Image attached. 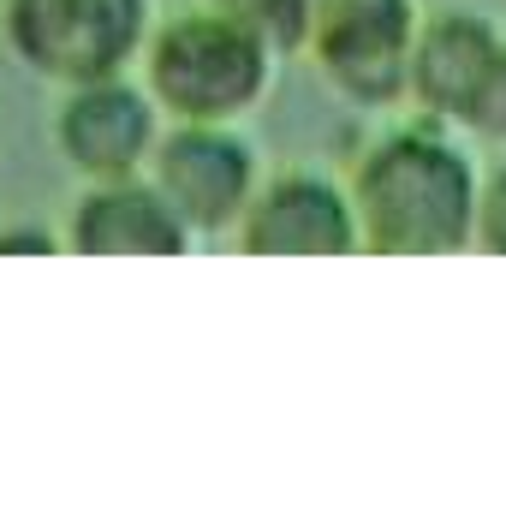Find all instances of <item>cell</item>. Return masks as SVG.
<instances>
[{
	"instance_id": "6da1fadb",
	"label": "cell",
	"mask_w": 506,
	"mask_h": 512,
	"mask_svg": "<svg viewBox=\"0 0 506 512\" xmlns=\"http://www.w3.org/2000/svg\"><path fill=\"white\" fill-rule=\"evenodd\" d=\"M358 239L376 256H453L477 245V173L441 131H393L352 185Z\"/></svg>"
},
{
	"instance_id": "7a4b0ae2",
	"label": "cell",
	"mask_w": 506,
	"mask_h": 512,
	"mask_svg": "<svg viewBox=\"0 0 506 512\" xmlns=\"http://www.w3.org/2000/svg\"><path fill=\"white\" fill-rule=\"evenodd\" d=\"M274 72V48L233 24L227 12H185L149 42V96L173 120L227 126L262 102Z\"/></svg>"
},
{
	"instance_id": "3957f363",
	"label": "cell",
	"mask_w": 506,
	"mask_h": 512,
	"mask_svg": "<svg viewBox=\"0 0 506 512\" xmlns=\"http://www.w3.org/2000/svg\"><path fill=\"white\" fill-rule=\"evenodd\" d=\"M143 24L149 0H6L12 54L66 90L120 78V66L143 48Z\"/></svg>"
},
{
	"instance_id": "277c9868",
	"label": "cell",
	"mask_w": 506,
	"mask_h": 512,
	"mask_svg": "<svg viewBox=\"0 0 506 512\" xmlns=\"http://www.w3.org/2000/svg\"><path fill=\"white\" fill-rule=\"evenodd\" d=\"M149 185L167 197V209L185 221L191 239L239 233L256 197V155L239 131L209 120H173L167 137H155Z\"/></svg>"
},
{
	"instance_id": "5b68a950",
	"label": "cell",
	"mask_w": 506,
	"mask_h": 512,
	"mask_svg": "<svg viewBox=\"0 0 506 512\" xmlns=\"http://www.w3.org/2000/svg\"><path fill=\"white\" fill-rule=\"evenodd\" d=\"M304 48L352 102H399L411 90L417 12L411 0H310Z\"/></svg>"
},
{
	"instance_id": "8992f818",
	"label": "cell",
	"mask_w": 506,
	"mask_h": 512,
	"mask_svg": "<svg viewBox=\"0 0 506 512\" xmlns=\"http://www.w3.org/2000/svg\"><path fill=\"white\" fill-rule=\"evenodd\" d=\"M245 256H346L358 251V209L322 173H280L256 185L239 221Z\"/></svg>"
},
{
	"instance_id": "52a82bcc",
	"label": "cell",
	"mask_w": 506,
	"mask_h": 512,
	"mask_svg": "<svg viewBox=\"0 0 506 512\" xmlns=\"http://www.w3.org/2000/svg\"><path fill=\"white\" fill-rule=\"evenodd\" d=\"M54 137L84 179H131L155 155V96L131 90L126 78L72 84Z\"/></svg>"
},
{
	"instance_id": "ba28073f",
	"label": "cell",
	"mask_w": 506,
	"mask_h": 512,
	"mask_svg": "<svg viewBox=\"0 0 506 512\" xmlns=\"http://www.w3.org/2000/svg\"><path fill=\"white\" fill-rule=\"evenodd\" d=\"M506 36L477 18V12H441L429 24H417V48H411V96L435 114V120H471L489 72L501 66Z\"/></svg>"
},
{
	"instance_id": "9c48e42d",
	"label": "cell",
	"mask_w": 506,
	"mask_h": 512,
	"mask_svg": "<svg viewBox=\"0 0 506 512\" xmlns=\"http://www.w3.org/2000/svg\"><path fill=\"white\" fill-rule=\"evenodd\" d=\"M191 233L149 179H96L72 209L78 256H185Z\"/></svg>"
},
{
	"instance_id": "30bf717a",
	"label": "cell",
	"mask_w": 506,
	"mask_h": 512,
	"mask_svg": "<svg viewBox=\"0 0 506 512\" xmlns=\"http://www.w3.org/2000/svg\"><path fill=\"white\" fill-rule=\"evenodd\" d=\"M215 12H227L233 24H245L251 36H262L274 54H292L304 48V30H310V0H209Z\"/></svg>"
},
{
	"instance_id": "8fae6325",
	"label": "cell",
	"mask_w": 506,
	"mask_h": 512,
	"mask_svg": "<svg viewBox=\"0 0 506 512\" xmlns=\"http://www.w3.org/2000/svg\"><path fill=\"white\" fill-rule=\"evenodd\" d=\"M465 126L483 131V137H506V54H501V66L489 72V84H483V96H477Z\"/></svg>"
},
{
	"instance_id": "7c38bea8",
	"label": "cell",
	"mask_w": 506,
	"mask_h": 512,
	"mask_svg": "<svg viewBox=\"0 0 506 512\" xmlns=\"http://www.w3.org/2000/svg\"><path fill=\"white\" fill-rule=\"evenodd\" d=\"M477 245L495 251V256H506V173H495L489 191H483V209H477Z\"/></svg>"
},
{
	"instance_id": "4fadbf2b",
	"label": "cell",
	"mask_w": 506,
	"mask_h": 512,
	"mask_svg": "<svg viewBox=\"0 0 506 512\" xmlns=\"http://www.w3.org/2000/svg\"><path fill=\"white\" fill-rule=\"evenodd\" d=\"M0 251H48V239H42V233H0Z\"/></svg>"
}]
</instances>
